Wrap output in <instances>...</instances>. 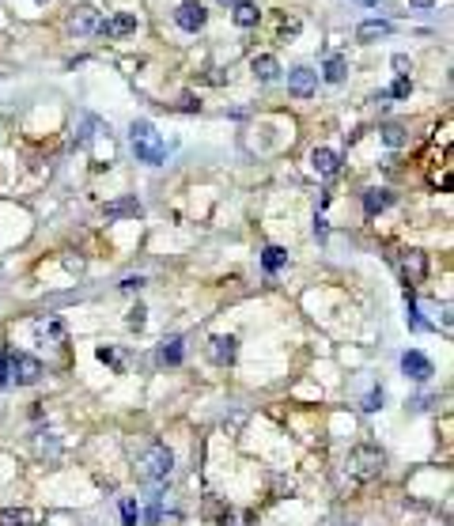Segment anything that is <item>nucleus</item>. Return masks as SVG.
Returning a JSON list of instances; mask_svg holds the SVG:
<instances>
[{"mask_svg": "<svg viewBox=\"0 0 454 526\" xmlns=\"http://www.w3.org/2000/svg\"><path fill=\"white\" fill-rule=\"evenodd\" d=\"M383 466H386L383 450L371 447V443H364V447H352V450H348L345 473L352 477V481H375V477L383 473Z\"/></svg>", "mask_w": 454, "mask_h": 526, "instance_id": "obj_3", "label": "nucleus"}, {"mask_svg": "<svg viewBox=\"0 0 454 526\" xmlns=\"http://www.w3.org/2000/svg\"><path fill=\"white\" fill-rule=\"evenodd\" d=\"M133 31H136L133 12H114L110 20L99 23V34H103V39H125V34H133Z\"/></svg>", "mask_w": 454, "mask_h": 526, "instance_id": "obj_11", "label": "nucleus"}, {"mask_svg": "<svg viewBox=\"0 0 454 526\" xmlns=\"http://www.w3.org/2000/svg\"><path fill=\"white\" fill-rule=\"evenodd\" d=\"M299 20H281V39H295V34H299Z\"/></svg>", "mask_w": 454, "mask_h": 526, "instance_id": "obj_29", "label": "nucleus"}, {"mask_svg": "<svg viewBox=\"0 0 454 526\" xmlns=\"http://www.w3.org/2000/svg\"><path fill=\"white\" fill-rule=\"evenodd\" d=\"M178 110H186V114H197V110H201V102L193 99V95H182V99H178Z\"/></svg>", "mask_w": 454, "mask_h": 526, "instance_id": "obj_33", "label": "nucleus"}, {"mask_svg": "<svg viewBox=\"0 0 454 526\" xmlns=\"http://www.w3.org/2000/svg\"><path fill=\"white\" fill-rule=\"evenodd\" d=\"M31 333H34V341L38 345H64V322L61 318H53V314H45V318H38V322L31 326Z\"/></svg>", "mask_w": 454, "mask_h": 526, "instance_id": "obj_8", "label": "nucleus"}, {"mask_svg": "<svg viewBox=\"0 0 454 526\" xmlns=\"http://www.w3.org/2000/svg\"><path fill=\"white\" fill-rule=\"evenodd\" d=\"M103 212H106V220H125V216H141L144 209H141L136 197H125V201H110Z\"/></svg>", "mask_w": 454, "mask_h": 526, "instance_id": "obj_16", "label": "nucleus"}, {"mask_svg": "<svg viewBox=\"0 0 454 526\" xmlns=\"http://www.w3.org/2000/svg\"><path fill=\"white\" fill-rule=\"evenodd\" d=\"M311 167H314V174L318 178H333L341 171V155L333 152V148H314L311 152Z\"/></svg>", "mask_w": 454, "mask_h": 526, "instance_id": "obj_12", "label": "nucleus"}, {"mask_svg": "<svg viewBox=\"0 0 454 526\" xmlns=\"http://www.w3.org/2000/svg\"><path fill=\"white\" fill-rule=\"evenodd\" d=\"M288 261V250H281V247H265V254H262V265H265V273H276V269Z\"/></svg>", "mask_w": 454, "mask_h": 526, "instance_id": "obj_23", "label": "nucleus"}, {"mask_svg": "<svg viewBox=\"0 0 454 526\" xmlns=\"http://www.w3.org/2000/svg\"><path fill=\"white\" fill-rule=\"evenodd\" d=\"M99 23H103V12L91 8V4H76L72 15H69V27L76 34H83V39H87V34H99Z\"/></svg>", "mask_w": 454, "mask_h": 526, "instance_id": "obj_7", "label": "nucleus"}, {"mask_svg": "<svg viewBox=\"0 0 454 526\" xmlns=\"http://www.w3.org/2000/svg\"><path fill=\"white\" fill-rule=\"evenodd\" d=\"M397 265H402V280H405L409 292H413L416 284H424V277H428V258H424L420 250H405Z\"/></svg>", "mask_w": 454, "mask_h": 526, "instance_id": "obj_5", "label": "nucleus"}, {"mask_svg": "<svg viewBox=\"0 0 454 526\" xmlns=\"http://www.w3.org/2000/svg\"><path fill=\"white\" fill-rule=\"evenodd\" d=\"M0 387H8V349H0Z\"/></svg>", "mask_w": 454, "mask_h": 526, "instance_id": "obj_34", "label": "nucleus"}, {"mask_svg": "<svg viewBox=\"0 0 454 526\" xmlns=\"http://www.w3.org/2000/svg\"><path fill=\"white\" fill-rule=\"evenodd\" d=\"M129 140H133V152H136V159H141V163L159 167L163 159H166V140H163V133H159V129H155L148 118H136V121H133Z\"/></svg>", "mask_w": 454, "mask_h": 526, "instance_id": "obj_1", "label": "nucleus"}, {"mask_svg": "<svg viewBox=\"0 0 454 526\" xmlns=\"http://www.w3.org/2000/svg\"><path fill=\"white\" fill-rule=\"evenodd\" d=\"M163 519V496H155V500H152V507H148V522H159Z\"/></svg>", "mask_w": 454, "mask_h": 526, "instance_id": "obj_30", "label": "nucleus"}, {"mask_svg": "<svg viewBox=\"0 0 454 526\" xmlns=\"http://www.w3.org/2000/svg\"><path fill=\"white\" fill-rule=\"evenodd\" d=\"M360 4H375V0H360Z\"/></svg>", "mask_w": 454, "mask_h": 526, "instance_id": "obj_38", "label": "nucleus"}, {"mask_svg": "<svg viewBox=\"0 0 454 526\" xmlns=\"http://www.w3.org/2000/svg\"><path fill=\"white\" fill-rule=\"evenodd\" d=\"M250 69H254V80H262V83H273L276 76H281V64H276V57H269V53L254 57L250 61Z\"/></svg>", "mask_w": 454, "mask_h": 526, "instance_id": "obj_15", "label": "nucleus"}, {"mask_svg": "<svg viewBox=\"0 0 454 526\" xmlns=\"http://www.w3.org/2000/svg\"><path fill=\"white\" fill-rule=\"evenodd\" d=\"M208 345H212L208 356H212L216 364H235V356H239V341H235L231 333H216Z\"/></svg>", "mask_w": 454, "mask_h": 526, "instance_id": "obj_13", "label": "nucleus"}, {"mask_svg": "<svg viewBox=\"0 0 454 526\" xmlns=\"http://www.w3.org/2000/svg\"><path fill=\"white\" fill-rule=\"evenodd\" d=\"M42 379V364L31 352H8V382L15 387H34Z\"/></svg>", "mask_w": 454, "mask_h": 526, "instance_id": "obj_4", "label": "nucleus"}, {"mask_svg": "<svg viewBox=\"0 0 454 526\" xmlns=\"http://www.w3.org/2000/svg\"><path fill=\"white\" fill-rule=\"evenodd\" d=\"M390 205H394V193L390 190H364V209L367 212H383V209H390Z\"/></svg>", "mask_w": 454, "mask_h": 526, "instance_id": "obj_19", "label": "nucleus"}, {"mask_svg": "<svg viewBox=\"0 0 454 526\" xmlns=\"http://www.w3.org/2000/svg\"><path fill=\"white\" fill-rule=\"evenodd\" d=\"M38 522V515L31 511V507H8L4 515H0V526H34Z\"/></svg>", "mask_w": 454, "mask_h": 526, "instance_id": "obj_18", "label": "nucleus"}, {"mask_svg": "<svg viewBox=\"0 0 454 526\" xmlns=\"http://www.w3.org/2000/svg\"><path fill=\"white\" fill-rule=\"evenodd\" d=\"M231 20H235V27H257V20H262V12H257V4H250V0H243V4L231 8Z\"/></svg>", "mask_w": 454, "mask_h": 526, "instance_id": "obj_17", "label": "nucleus"}, {"mask_svg": "<svg viewBox=\"0 0 454 526\" xmlns=\"http://www.w3.org/2000/svg\"><path fill=\"white\" fill-rule=\"evenodd\" d=\"M394 69H397V76H409V72H413V61L405 57V53H397V57H394Z\"/></svg>", "mask_w": 454, "mask_h": 526, "instance_id": "obj_32", "label": "nucleus"}, {"mask_svg": "<svg viewBox=\"0 0 454 526\" xmlns=\"http://www.w3.org/2000/svg\"><path fill=\"white\" fill-rule=\"evenodd\" d=\"M322 76H326V83H345V76H348V61L333 53V57L326 61V69H322Z\"/></svg>", "mask_w": 454, "mask_h": 526, "instance_id": "obj_21", "label": "nucleus"}, {"mask_svg": "<svg viewBox=\"0 0 454 526\" xmlns=\"http://www.w3.org/2000/svg\"><path fill=\"white\" fill-rule=\"evenodd\" d=\"M378 406H383V390H371V394L364 398V413H375Z\"/></svg>", "mask_w": 454, "mask_h": 526, "instance_id": "obj_31", "label": "nucleus"}, {"mask_svg": "<svg viewBox=\"0 0 454 526\" xmlns=\"http://www.w3.org/2000/svg\"><path fill=\"white\" fill-rule=\"evenodd\" d=\"M220 526H257L254 515L250 511H239V507H224V515H220Z\"/></svg>", "mask_w": 454, "mask_h": 526, "instance_id": "obj_22", "label": "nucleus"}, {"mask_svg": "<svg viewBox=\"0 0 454 526\" xmlns=\"http://www.w3.org/2000/svg\"><path fill=\"white\" fill-rule=\"evenodd\" d=\"M409 4H416V8H432L435 0H409Z\"/></svg>", "mask_w": 454, "mask_h": 526, "instance_id": "obj_37", "label": "nucleus"}, {"mask_svg": "<svg viewBox=\"0 0 454 526\" xmlns=\"http://www.w3.org/2000/svg\"><path fill=\"white\" fill-rule=\"evenodd\" d=\"M220 8H235V4H243V0H216Z\"/></svg>", "mask_w": 454, "mask_h": 526, "instance_id": "obj_36", "label": "nucleus"}, {"mask_svg": "<svg viewBox=\"0 0 454 526\" xmlns=\"http://www.w3.org/2000/svg\"><path fill=\"white\" fill-rule=\"evenodd\" d=\"M159 360L163 364H182V337H166L163 349H159Z\"/></svg>", "mask_w": 454, "mask_h": 526, "instance_id": "obj_24", "label": "nucleus"}, {"mask_svg": "<svg viewBox=\"0 0 454 526\" xmlns=\"http://www.w3.org/2000/svg\"><path fill=\"white\" fill-rule=\"evenodd\" d=\"M141 284H144V277H125V280H122V288H125V292H136Z\"/></svg>", "mask_w": 454, "mask_h": 526, "instance_id": "obj_35", "label": "nucleus"}, {"mask_svg": "<svg viewBox=\"0 0 454 526\" xmlns=\"http://www.w3.org/2000/svg\"><path fill=\"white\" fill-rule=\"evenodd\" d=\"M314 88H318V72L307 69V64H295V69L288 72V91L292 95L307 99V95H314Z\"/></svg>", "mask_w": 454, "mask_h": 526, "instance_id": "obj_10", "label": "nucleus"}, {"mask_svg": "<svg viewBox=\"0 0 454 526\" xmlns=\"http://www.w3.org/2000/svg\"><path fill=\"white\" fill-rule=\"evenodd\" d=\"M383 140H386L390 148H402L405 140H409V133H405V129L397 125V121H390V125H383Z\"/></svg>", "mask_w": 454, "mask_h": 526, "instance_id": "obj_25", "label": "nucleus"}, {"mask_svg": "<svg viewBox=\"0 0 454 526\" xmlns=\"http://www.w3.org/2000/svg\"><path fill=\"white\" fill-rule=\"evenodd\" d=\"M148 311H144V307L141 303H136L133 307V311H129V318H125V322H129V330H144V322H148V318H144Z\"/></svg>", "mask_w": 454, "mask_h": 526, "instance_id": "obj_27", "label": "nucleus"}, {"mask_svg": "<svg viewBox=\"0 0 454 526\" xmlns=\"http://www.w3.org/2000/svg\"><path fill=\"white\" fill-rule=\"evenodd\" d=\"M95 356L106 364V368H114V371H125V368H129V356H125V352H118L114 345H99Z\"/></svg>", "mask_w": 454, "mask_h": 526, "instance_id": "obj_20", "label": "nucleus"}, {"mask_svg": "<svg viewBox=\"0 0 454 526\" xmlns=\"http://www.w3.org/2000/svg\"><path fill=\"white\" fill-rule=\"evenodd\" d=\"M390 31H394V27L386 23V20H364V23L356 27V39L360 42H378V39H386Z\"/></svg>", "mask_w": 454, "mask_h": 526, "instance_id": "obj_14", "label": "nucleus"}, {"mask_svg": "<svg viewBox=\"0 0 454 526\" xmlns=\"http://www.w3.org/2000/svg\"><path fill=\"white\" fill-rule=\"evenodd\" d=\"M122 519H125V526H136V519H141V507H136L133 496H125L122 500Z\"/></svg>", "mask_w": 454, "mask_h": 526, "instance_id": "obj_26", "label": "nucleus"}, {"mask_svg": "<svg viewBox=\"0 0 454 526\" xmlns=\"http://www.w3.org/2000/svg\"><path fill=\"white\" fill-rule=\"evenodd\" d=\"M38 4H50V0H38Z\"/></svg>", "mask_w": 454, "mask_h": 526, "instance_id": "obj_39", "label": "nucleus"}, {"mask_svg": "<svg viewBox=\"0 0 454 526\" xmlns=\"http://www.w3.org/2000/svg\"><path fill=\"white\" fill-rule=\"evenodd\" d=\"M174 23H178L182 31L197 34L201 27L208 23V12H205V4H197V0H182V4L174 8Z\"/></svg>", "mask_w": 454, "mask_h": 526, "instance_id": "obj_6", "label": "nucleus"}, {"mask_svg": "<svg viewBox=\"0 0 454 526\" xmlns=\"http://www.w3.org/2000/svg\"><path fill=\"white\" fill-rule=\"evenodd\" d=\"M409 88H413V83H409V76H397V83H394L390 91H386V95H394V99H405V95H409Z\"/></svg>", "mask_w": 454, "mask_h": 526, "instance_id": "obj_28", "label": "nucleus"}, {"mask_svg": "<svg viewBox=\"0 0 454 526\" xmlns=\"http://www.w3.org/2000/svg\"><path fill=\"white\" fill-rule=\"evenodd\" d=\"M171 469H174V455H171V450H166L163 443H152L141 458H136V477H141L144 485H152V488L166 485Z\"/></svg>", "mask_w": 454, "mask_h": 526, "instance_id": "obj_2", "label": "nucleus"}, {"mask_svg": "<svg viewBox=\"0 0 454 526\" xmlns=\"http://www.w3.org/2000/svg\"><path fill=\"white\" fill-rule=\"evenodd\" d=\"M402 371H405V379H413V382H424V379H432V375H435L432 360L424 352H416V349H409V352L402 356Z\"/></svg>", "mask_w": 454, "mask_h": 526, "instance_id": "obj_9", "label": "nucleus"}]
</instances>
